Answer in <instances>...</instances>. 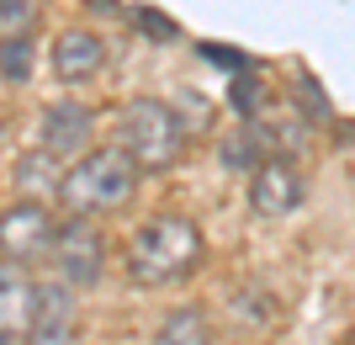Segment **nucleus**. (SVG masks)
<instances>
[{
    "instance_id": "nucleus-1",
    "label": "nucleus",
    "mask_w": 355,
    "mask_h": 345,
    "mask_svg": "<svg viewBox=\"0 0 355 345\" xmlns=\"http://www.w3.org/2000/svg\"><path fill=\"white\" fill-rule=\"evenodd\" d=\"M138 165L122 154V144H106L96 149L90 144L85 154H74L59 176V202L69 218H106V212H122L138 192Z\"/></svg>"
},
{
    "instance_id": "nucleus-3",
    "label": "nucleus",
    "mask_w": 355,
    "mask_h": 345,
    "mask_svg": "<svg viewBox=\"0 0 355 345\" xmlns=\"http://www.w3.org/2000/svg\"><path fill=\"white\" fill-rule=\"evenodd\" d=\"M117 144L138 165V176H164L186 154V117L170 101H159V96H133V101L122 106Z\"/></svg>"
},
{
    "instance_id": "nucleus-11",
    "label": "nucleus",
    "mask_w": 355,
    "mask_h": 345,
    "mask_svg": "<svg viewBox=\"0 0 355 345\" xmlns=\"http://www.w3.org/2000/svg\"><path fill=\"white\" fill-rule=\"evenodd\" d=\"M154 345H212V324L202 308H175L154 330Z\"/></svg>"
},
{
    "instance_id": "nucleus-8",
    "label": "nucleus",
    "mask_w": 355,
    "mask_h": 345,
    "mask_svg": "<svg viewBox=\"0 0 355 345\" xmlns=\"http://www.w3.org/2000/svg\"><path fill=\"white\" fill-rule=\"evenodd\" d=\"M32 319H37V282L27 276L21 260H0V335L21 340Z\"/></svg>"
},
{
    "instance_id": "nucleus-4",
    "label": "nucleus",
    "mask_w": 355,
    "mask_h": 345,
    "mask_svg": "<svg viewBox=\"0 0 355 345\" xmlns=\"http://www.w3.org/2000/svg\"><path fill=\"white\" fill-rule=\"evenodd\" d=\"M48 260L59 266V276L69 287H90L106 266V234L96 228V218H69V224H53V244H48Z\"/></svg>"
},
{
    "instance_id": "nucleus-20",
    "label": "nucleus",
    "mask_w": 355,
    "mask_h": 345,
    "mask_svg": "<svg viewBox=\"0 0 355 345\" xmlns=\"http://www.w3.org/2000/svg\"><path fill=\"white\" fill-rule=\"evenodd\" d=\"M334 138H340V149H355V122H329Z\"/></svg>"
},
{
    "instance_id": "nucleus-18",
    "label": "nucleus",
    "mask_w": 355,
    "mask_h": 345,
    "mask_svg": "<svg viewBox=\"0 0 355 345\" xmlns=\"http://www.w3.org/2000/svg\"><path fill=\"white\" fill-rule=\"evenodd\" d=\"M297 101H302V117H308V122H334V112H329V96L313 85L308 75H297Z\"/></svg>"
},
{
    "instance_id": "nucleus-15",
    "label": "nucleus",
    "mask_w": 355,
    "mask_h": 345,
    "mask_svg": "<svg viewBox=\"0 0 355 345\" xmlns=\"http://www.w3.org/2000/svg\"><path fill=\"white\" fill-rule=\"evenodd\" d=\"M27 345H80L74 319H32V330L21 335Z\"/></svg>"
},
{
    "instance_id": "nucleus-23",
    "label": "nucleus",
    "mask_w": 355,
    "mask_h": 345,
    "mask_svg": "<svg viewBox=\"0 0 355 345\" xmlns=\"http://www.w3.org/2000/svg\"><path fill=\"white\" fill-rule=\"evenodd\" d=\"M345 345H355V330H350V340H345Z\"/></svg>"
},
{
    "instance_id": "nucleus-10",
    "label": "nucleus",
    "mask_w": 355,
    "mask_h": 345,
    "mask_svg": "<svg viewBox=\"0 0 355 345\" xmlns=\"http://www.w3.org/2000/svg\"><path fill=\"white\" fill-rule=\"evenodd\" d=\"M59 176H64V160H53L48 149L16 160V186L27 196H59Z\"/></svg>"
},
{
    "instance_id": "nucleus-14",
    "label": "nucleus",
    "mask_w": 355,
    "mask_h": 345,
    "mask_svg": "<svg viewBox=\"0 0 355 345\" xmlns=\"http://www.w3.org/2000/svg\"><path fill=\"white\" fill-rule=\"evenodd\" d=\"M37 319H74V287L64 276L37 282Z\"/></svg>"
},
{
    "instance_id": "nucleus-19",
    "label": "nucleus",
    "mask_w": 355,
    "mask_h": 345,
    "mask_svg": "<svg viewBox=\"0 0 355 345\" xmlns=\"http://www.w3.org/2000/svg\"><path fill=\"white\" fill-rule=\"evenodd\" d=\"M133 22H138V32L159 37V43H175V37H180V27H175V22H170L164 11H133Z\"/></svg>"
},
{
    "instance_id": "nucleus-21",
    "label": "nucleus",
    "mask_w": 355,
    "mask_h": 345,
    "mask_svg": "<svg viewBox=\"0 0 355 345\" xmlns=\"http://www.w3.org/2000/svg\"><path fill=\"white\" fill-rule=\"evenodd\" d=\"M90 11L96 16H122V0H90Z\"/></svg>"
},
{
    "instance_id": "nucleus-5",
    "label": "nucleus",
    "mask_w": 355,
    "mask_h": 345,
    "mask_svg": "<svg viewBox=\"0 0 355 345\" xmlns=\"http://www.w3.org/2000/svg\"><path fill=\"white\" fill-rule=\"evenodd\" d=\"M308 202V180L286 154H266L250 170V212L254 218H292Z\"/></svg>"
},
{
    "instance_id": "nucleus-2",
    "label": "nucleus",
    "mask_w": 355,
    "mask_h": 345,
    "mask_svg": "<svg viewBox=\"0 0 355 345\" xmlns=\"http://www.w3.org/2000/svg\"><path fill=\"white\" fill-rule=\"evenodd\" d=\"M207 255V239L191 218L159 212L128 239V282L133 287H175L186 282Z\"/></svg>"
},
{
    "instance_id": "nucleus-6",
    "label": "nucleus",
    "mask_w": 355,
    "mask_h": 345,
    "mask_svg": "<svg viewBox=\"0 0 355 345\" xmlns=\"http://www.w3.org/2000/svg\"><path fill=\"white\" fill-rule=\"evenodd\" d=\"M48 244H53V212L37 202V196H21L16 208L0 212V255L6 260H43Z\"/></svg>"
},
{
    "instance_id": "nucleus-16",
    "label": "nucleus",
    "mask_w": 355,
    "mask_h": 345,
    "mask_svg": "<svg viewBox=\"0 0 355 345\" xmlns=\"http://www.w3.org/2000/svg\"><path fill=\"white\" fill-rule=\"evenodd\" d=\"M228 96H234V106H239V117H244V122L260 112V96H266V90H260V75H254L250 64H239V80L228 85Z\"/></svg>"
},
{
    "instance_id": "nucleus-7",
    "label": "nucleus",
    "mask_w": 355,
    "mask_h": 345,
    "mask_svg": "<svg viewBox=\"0 0 355 345\" xmlns=\"http://www.w3.org/2000/svg\"><path fill=\"white\" fill-rule=\"evenodd\" d=\"M90 138H96V112H90L85 101H53L43 112V149L53 154V160L69 165L74 154L90 149Z\"/></svg>"
},
{
    "instance_id": "nucleus-9",
    "label": "nucleus",
    "mask_w": 355,
    "mask_h": 345,
    "mask_svg": "<svg viewBox=\"0 0 355 345\" xmlns=\"http://www.w3.org/2000/svg\"><path fill=\"white\" fill-rule=\"evenodd\" d=\"M101 64H106V43L96 32H85V27L59 32V43H53V75L64 85H80V80L101 75Z\"/></svg>"
},
{
    "instance_id": "nucleus-17",
    "label": "nucleus",
    "mask_w": 355,
    "mask_h": 345,
    "mask_svg": "<svg viewBox=\"0 0 355 345\" xmlns=\"http://www.w3.org/2000/svg\"><path fill=\"white\" fill-rule=\"evenodd\" d=\"M37 27V0H0V37Z\"/></svg>"
},
{
    "instance_id": "nucleus-13",
    "label": "nucleus",
    "mask_w": 355,
    "mask_h": 345,
    "mask_svg": "<svg viewBox=\"0 0 355 345\" xmlns=\"http://www.w3.org/2000/svg\"><path fill=\"white\" fill-rule=\"evenodd\" d=\"M260 160H266V154H260V133H254V122L234 128L228 144H223V165H228V170H254Z\"/></svg>"
},
{
    "instance_id": "nucleus-22",
    "label": "nucleus",
    "mask_w": 355,
    "mask_h": 345,
    "mask_svg": "<svg viewBox=\"0 0 355 345\" xmlns=\"http://www.w3.org/2000/svg\"><path fill=\"white\" fill-rule=\"evenodd\" d=\"M0 345H21V340H11V335H0Z\"/></svg>"
},
{
    "instance_id": "nucleus-12",
    "label": "nucleus",
    "mask_w": 355,
    "mask_h": 345,
    "mask_svg": "<svg viewBox=\"0 0 355 345\" xmlns=\"http://www.w3.org/2000/svg\"><path fill=\"white\" fill-rule=\"evenodd\" d=\"M32 64H37V43H32V32L0 37V80H6V85H27Z\"/></svg>"
}]
</instances>
